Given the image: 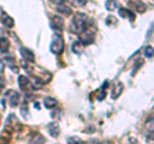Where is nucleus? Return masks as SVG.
Here are the masks:
<instances>
[{"label": "nucleus", "mask_w": 154, "mask_h": 144, "mask_svg": "<svg viewBox=\"0 0 154 144\" xmlns=\"http://www.w3.org/2000/svg\"><path fill=\"white\" fill-rule=\"evenodd\" d=\"M44 143L45 142V138L41 135V134H38V133H33L32 134V136L30 138V143Z\"/></svg>", "instance_id": "nucleus-16"}, {"label": "nucleus", "mask_w": 154, "mask_h": 144, "mask_svg": "<svg viewBox=\"0 0 154 144\" xmlns=\"http://www.w3.org/2000/svg\"><path fill=\"white\" fill-rule=\"evenodd\" d=\"M48 131L50 133V135L53 138H57V136H59V133H60V129H59V125H58L57 122H50V124H48Z\"/></svg>", "instance_id": "nucleus-9"}, {"label": "nucleus", "mask_w": 154, "mask_h": 144, "mask_svg": "<svg viewBox=\"0 0 154 144\" xmlns=\"http://www.w3.org/2000/svg\"><path fill=\"white\" fill-rule=\"evenodd\" d=\"M4 88H5V79H4L3 76L0 75V93L4 90Z\"/></svg>", "instance_id": "nucleus-23"}, {"label": "nucleus", "mask_w": 154, "mask_h": 144, "mask_svg": "<svg viewBox=\"0 0 154 144\" xmlns=\"http://www.w3.org/2000/svg\"><path fill=\"white\" fill-rule=\"evenodd\" d=\"M21 111H22V114L23 116H27V112H28V108H27V104H23L22 105V108H21Z\"/></svg>", "instance_id": "nucleus-25"}, {"label": "nucleus", "mask_w": 154, "mask_h": 144, "mask_svg": "<svg viewBox=\"0 0 154 144\" xmlns=\"http://www.w3.org/2000/svg\"><path fill=\"white\" fill-rule=\"evenodd\" d=\"M4 70H5V63H4V62L0 59V75L4 72Z\"/></svg>", "instance_id": "nucleus-27"}, {"label": "nucleus", "mask_w": 154, "mask_h": 144, "mask_svg": "<svg viewBox=\"0 0 154 144\" xmlns=\"http://www.w3.org/2000/svg\"><path fill=\"white\" fill-rule=\"evenodd\" d=\"M81 45H82V44H81L80 41H75L73 45H72V50H73V53H79V54H80V53H81Z\"/></svg>", "instance_id": "nucleus-21"}, {"label": "nucleus", "mask_w": 154, "mask_h": 144, "mask_svg": "<svg viewBox=\"0 0 154 144\" xmlns=\"http://www.w3.org/2000/svg\"><path fill=\"white\" fill-rule=\"evenodd\" d=\"M50 26L54 28V30L62 31L64 27V20L60 16H53L51 20H50Z\"/></svg>", "instance_id": "nucleus-6"}, {"label": "nucleus", "mask_w": 154, "mask_h": 144, "mask_svg": "<svg viewBox=\"0 0 154 144\" xmlns=\"http://www.w3.org/2000/svg\"><path fill=\"white\" fill-rule=\"evenodd\" d=\"M86 27H89V17L85 13H77L73 16L71 21V31L75 33H80L81 31H84Z\"/></svg>", "instance_id": "nucleus-1"}, {"label": "nucleus", "mask_w": 154, "mask_h": 144, "mask_svg": "<svg viewBox=\"0 0 154 144\" xmlns=\"http://www.w3.org/2000/svg\"><path fill=\"white\" fill-rule=\"evenodd\" d=\"M72 3L75 4V5H77V7H82V5H85L86 4V0H71Z\"/></svg>", "instance_id": "nucleus-22"}, {"label": "nucleus", "mask_w": 154, "mask_h": 144, "mask_svg": "<svg viewBox=\"0 0 154 144\" xmlns=\"http://www.w3.org/2000/svg\"><path fill=\"white\" fill-rule=\"evenodd\" d=\"M50 50H51L53 54H55V55H59V54L63 53V50H64V40H63V37H62L60 35L54 36V39H53L51 44H50Z\"/></svg>", "instance_id": "nucleus-3"}, {"label": "nucleus", "mask_w": 154, "mask_h": 144, "mask_svg": "<svg viewBox=\"0 0 154 144\" xmlns=\"http://www.w3.org/2000/svg\"><path fill=\"white\" fill-rule=\"evenodd\" d=\"M0 121H2V118H0Z\"/></svg>", "instance_id": "nucleus-29"}, {"label": "nucleus", "mask_w": 154, "mask_h": 144, "mask_svg": "<svg viewBox=\"0 0 154 144\" xmlns=\"http://www.w3.org/2000/svg\"><path fill=\"white\" fill-rule=\"evenodd\" d=\"M21 55L23 57V59L28 62H35V54H33L32 50L27 49V48H21Z\"/></svg>", "instance_id": "nucleus-10"}, {"label": "nucleus", "mask_w": 154, "mask_h": 144, "mask_svg": "<svg viewBox=\"0 0 154 144\" xmlns=\"http://www.w3.org/2000/svg\"><path fill=\"white\" fill-rule=\"evenodd\" d=\"M11 48V42L7 37H0V52L2 53H7Z\"/></svg>", "instance_id": "nucleus-12"}, {"label": "nucleus", "mask_w": 154, "mask_h": 144, "mask_svg": "<svg viewBox=\"0 0 154 144\" xmlns=\"http://www.w3.org/2000/svg\"><path fill=\"white\" fill-rule=\"evenodd\" d=\"M118 14L121 18H130V21L134 22L136 16L135 13L131 12V9H126V8H122V7H118Z\"/></svg>", "instance_id": "nucleus-7"}, {"label": "nucleus", "mask_w": 154, "mask_h": 144, "mask_svg": "<svg viewBox=\"0 0 154 144\" xmlns=\"http://www.w3.org/2000/svg\"><path fill=\"white\" fill-rule=\"evenodd\" d=\"M123 92V84L122 83H117L112 92V99H117L119 95H121V93Z\"/></svg>", "instance_id": "nucleus-11"}, {"label": "nucleus", "mask_w": 154, "mask_h": 144, "mask_svg": "<svg viewBox=\"0 0 154 144\" xmlns=\"http://www.w3.org/2000/svg\"><path fill=\"white\" fill-rule=\"evenodd\" d=\"M53 4H55V5H62V4H66V0H50Z\"/></svg>", "instance_id": "nucleus-26"}, {"label": "nucleus", "mask_w": 154, "mask_h": 144, "mask_svg": "<svg viewBox=\"0 0 154 144\" xmlns=\"http://www.w3.org/2000/svg\"><path fill=\"white\" fill-rule=\"evenodd\" d=\"M79 41L84 46L91 45L95 41V31L91 30V28H89V27H86L84 31H81L79 33Z\"/></svg>", "instance_id": "nucleus-2"}, {"label": "nucleus", "mask_w": 154, "mask_h": 144, "mask_svg": "<svg viewBox=\"0 0 154 144\" xmlns=\"http://www.w3.org/2000/svg\"><path fill=\"white\" fill-rule=\"evenodd\" d=\"M5 63L11 67L12 70H16L17 72V67H16V61H14L13 57H5Z\"/></svg>", "instance_id": "nucleus-19"}, {"label": "nucleus", "mask_w": 154, "mask_h": 144, "mask_svg": "<svg viewBox=\"0 0 154 144\" xmlns=\"http://www.w3.org/2000/svg\"><path fill=\"white\" fill-rule=\"evenodd\" d=\"M114 23H117V21H116V18L114 17H108L107 18V25H114Z\"/></svg>", "instance_id": "nucleus-24"}, {"label": "nucleus", "mask_w": 154, "mask_h": 144, "mask_svg": "<svg viewBox=\"0 0 154 144\" xmlns=\"http://www.w3.org/2000/svg\"><path fill=\"white\" fill-rule=\"evenodd\" d=\"M144 54H145L146 58L152 59L153 58V46H146L145 49H144Z\"/></svg>", "instance_id": "nucleus-20"}, {"label": "nucleus", "mask_w": 154, "mask_h": 144, "mask_svg": "<svg viewBox=\"0 0 154 144\" xmlns=\"http://www.w3.org/2000/svg\"><path fill=\"white\" fill-rule=\"evenodd\" d=\"M18 85H19V88H21L25 93H31L33 90L30 79L26 77V76H19V77H18Z\"/></svg>", "instance_id": "nucleus-5"}, {"label": "nucleus", "mask_w": 154, "mask_h": 144, "mask_svg": "<svg viewBox=\"0 0 154 144\" xmlns=\"http://www.w3.org/2000/svg\"><path fill=\"white\" fill-rule=\"evenodd\" d=\"M130 7L134 8L136 12H140V13H144V12L146 11V5L141 2V0H131V3H130Z\"/></svg>", "instance_id": "nucleus-8"}, {"label": "nucleus", "mask_w": 154, "mask_h": 144, "mask_svg": "<svg viewBox=\"0 0 154 144\" xmlns=\"http://www.w3.org/2000/svg\"><path fill=\"white\" fill-rule=\"evenodd\" d=\"M4 97H5V99L9 102L11 107H17L19 102H21V95H19V93L16 92V90H7Z\"/></svg>", "instance_id": "nucleus-4"}, {"label": "nucleus", "mask_w": 154, "mask_h": 144, "mask_svg": "<svg viewBox=\"0 0 154 144\" xmlns=\"http://www.w3.org/2000/svg\"><path fill=\"white\" fill-rule=\"evenodd\" d=\"M72 142H77V143H82V140L79 138H69L68 139V143H72Z\"/></svg>", "instance_id": "nucleus-28"}, {"label": "nucleus", "mask_w": 154, "mask_h": 144, "mask_svg": "<svg viewBox=\"0 0 154 144\" xmlns=\"http://www.w3.org/2000/svg\"><path fill=\"white\" fill-rule=\"evenodd\" d=\"M107 86H109V81H105V83L102 85V88H100L99 90V95H98V99L99 100H103L105 98V89H107Z\"/></svg>", "instance_id": "nucleus-18"}, {"label": "nucleus", "mask_w": 154, "mask_h": 144, "mask_svg": "<svg viewBox=\"0 0 154 144\" xmlns=\"http://www.w3.org/2000/svg\"><path fill=\"white\" fill-rule=\"evenodd\" d=\"M105 7H107V9L108 11H116L118 7H119V4H118V2L117 0H107V3H105Z\"/></svg>", "instance_id": "nucleus-17"}, {"label": "nucleus", "mask_w": 154, "mask_h": 144, "mask_svg": "<svg viewBox=\"0 0 154 144\" xmlns=\"http://www.w3.org/2000/svg\"><path fill=\"white\" fill-rule=\"evenodd\" d=\"M57 104H58V102H57V99H54V98H51V97H46L45 99H44V105L46 108H54V107H57Z\"/></svg>", "instance_id": "nucleus-14"}, {"label": "nucleus", "mask_w": 154, "mask_h": 144, "mask_svg": "<svg viewBox=\"0 0 154 144\" xmlns=\"http://www.w3.org/2000/svg\"><path fill=\"white\" fill-rule=\"evenodd\" d=\"M57 11L62 13V14H64V16H71V8L69 7H67V3L66 4H62V5H57Z\"/></svg>", "instance_id": "nucleus-13"}, {"label": "nucleus", "mask_w": 154, "mask_h": 144, "mask_svg": "<svg viewBox=\"0 0 154 144\" xmlns=\"http://www.w3.org/2000/svg\"><path fill=\"white\" fill-rule=\"evenodd\" d=\"M2 22H3V25L5 26V27H13L14 26V20L12 17H9L7 16V14H3V17H2Z\"/></svg>", "instance_id": "nucleus-15"}]
</instances>
